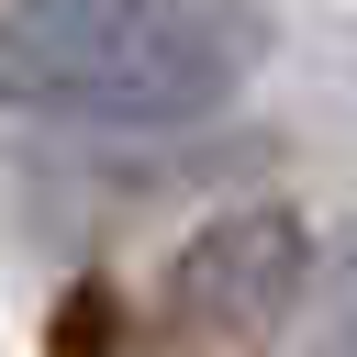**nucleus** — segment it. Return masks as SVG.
Wrapping results in <instances>:
<instances>
[{
  "mask_svg": "<svg viewBox=\"0 0 357 357\" xmlns=\"http://www.w3.org/2000/svg\"><path fill=\"white\" fill-rule=\"evenodd\" d=\"M324 290V234L301 201H234L167 245L156 335L178 357H257L290 335V312Z\"/></svg>",
  "mask_w": 357,
  "mask_h": 357,
  "instance_id": "f03ea898",
  "label": "nucleus"
},
{
  "mask_svg": "<svg viewBox=\"0 0 357 357\" xmlns=\"http://www.w3.org/2000/svg\"><path fill=\"white\" fill-rule=\"evenodd\" d=\"M268 67L257 0H0V112L89 134L212 123Z\"/></svg>",
  "mask_w": 357,
  "mask_h": 357,
  "instance_id": "f257e3e1",
  "label": "nucleus"
}]
</instances>
